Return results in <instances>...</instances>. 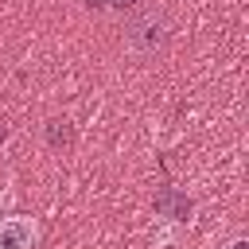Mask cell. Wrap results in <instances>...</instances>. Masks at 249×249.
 Here are the masks:
<instances>
[{
    "label": "cell",
    "mask_w": 249,
    "mask_h": 249,
    "mask_svg": "<svg viewBox=\"0 0 249 249\" xmlns=\"http://www.w3.org/2000/svg\"><path fill=\"white\" fill-rule=\"evenodd\" d=\"M39 241V222L27 214H8L0 218V249H35Z\"/></svg>",
    "instance_id": "obj_1"
},
{
    "label": "cell",
    "mask_w": 249,
    "mask_h": 249,
    "mask_svg": "<svg viewBox=\"0 0 249 249\" xmlns=\"http://www.w3.org/2000/svg\"><path fill=\"white\" fill-rule=\"evenodd\" d=\"M47 136H51V144H54V148H58V144H70V128H66V121H51Z\"/></svg>",
    "instance_id": "obj_3"
},
{
    "label": "cell",
    "mask_w": 249,
    "mask_h": 249,
    "mask_svg": "<svg viewBox=\"0 0 249 249\" xmlns=\"http://www.w3.org/2000/svg\"><path fill=\"white\" fill-rule=\"evenodd\" d=\"M109 4H117V8H124V4H132V0H109Z\"/></svg>",
    "instance_id": "obj_4"
},
{
    "label": "cell",
    "mask_w": 249,
    "mask_h": 249,
    "mask_svg": "<svg viewBox=\"0 0 249 249\" xmlns=\"http://www.w3.org/2000/svg\"><path fill=\"white\" fill-rule=\"evenodd\" d=\"M230 249H245V245H241V241H237V245H230Z\"/></svg>",
    "instance_id": "obj_5"
},
{
    "label": "cell",
    "mask_w": 249,
    "mask_h": 249,
    "mask_svg": "<svg viewBox=\"0 0 249 249\" xmlns=\"http://www.w3.org/2000/svg\"><path fill=\"white\" fill-rule=\"evenodd\" d=\"M156 206H160L163 214H171L175 222H187V218H191V202H187V198H179V195H171V191H167Z\"/></svg>",
    "instance_id": "obj_2"
}]
</instances>
